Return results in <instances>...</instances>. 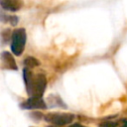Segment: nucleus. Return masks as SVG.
<instances>
[{
  "instance_id": "obj_3",
  "label": "nucleus",
  "mask_w": 127,
  "mask_h": 127,
  "mask_svg": "<svg viewBox=\"0 0 127 127\" xmlns=\"http://www.w3.org/2000/svg\"><path fill=\"white\" fill-rule=\"evenodd\" d=\"M73 114L70 113H49L45 116L46 121L57 126H64L69 124L73 120Z\"/></svg>"
},
{
  "instance_id": "obj_8",
  "label": "nucleus",
  "mask_w": 127,
  "mask_h": 127,
  "mask_svg": "<svg viewBox=\"0 0 127 127\" xmlns=\"http://www.w3.org/2000/svg\"><path fill=\"white\" fill-rule=\"evenodd\" d=\"M24 64L27 67H35V66H38L40 64V62L37 59L33 58V57H28L24 61Z\"/></svg>"
},
{
  "instance_id": "obj_9",
  "label": "nucleus",
  "mask_w": 127,
  "mask_h": 127,
  "mask_svg": "<svg viewBox=\"0 0 127 127\" xmlns=\"http://www.w3.org/2000/svg\"><path fill=\"white\" fill-rule=\"evenodd\" d=\"M99 126H100V127H116V126H117V123L111 122V121H105V122L101 123Z\"/></svg>"
},
{
  "instance_id": "obj_6",
  "label": "nucleus",
  "mask_w": 127,
  "mask_h": 127,
  "mask_svg": "<svg viewBox=\"0 0 127 127\" xmlns=\"http://www.w3.org/2000/svg\"><path fill=\"white\" fill-rule=\"evenodd\" d=\"M1 61L4 65V67L9 69H17V65L15 64L13 56L8 52H3L1 54Z\"/></svg>"
},
{
  "instance_id": "obj_2",
  "label": "nucleus",
  "mask_w": 127,
  "mask_h": 127,
  "mask_svg": "<svg viewBox=\"0 0 127 127\" xmlns=\"http://www.w3.org/2000/svg\"><path fill=\"white\" fill-rule=\"evenodd\" d=\"M26 31L24 28H18L14 30L11 34V51L12 53L19 57L22 55L26 45Z\"/></svg>"
},
{
  "instance_id": "obj_7",
  "label": "nucleus",
  "mask_w": 127,
  "mask_h": 127,
  "mask_svg": "<svg viewBox=\"0 0 127 127\" xmlns=\"http://www.w3.org/2000/svg\"><path fill=\"white\" fill-rule=\"evenodd\" d=\"M0 20L3 22H9L11 25L15 26L18 23V17L16 16H11V15H6V14H1Z\"/></svg>"
},
{
  "instance_id": "obj_10",
  "label": "nucleus",
  "mask_w": 127,
  "mask_h": 127,
  "mask_svg": "<svg viewBox=\"0 0 127 127\" xmlns=\"http://www.w3.org/2000/svg\"><path fill=\"white\" fill-rule=\"evenodd\" d=\"M69 127H85V126H83V125H81V124H79V123H74V124L70 125Z\"/></svg>"
},
{
  "instance_id": "obj_5",
  "label": "nucleus",
  "mask_w": 127,
  "mask_h": 127,
  "mask_svg": "<svg viewBox=\"0 0 127 127\" xmlns=\"http://www.w3.org/2000/svg\"><path fill=\"white\" fill-rule=\"evenodd\" d=\"M0 6L9 12H17L23 7L22 0H0Z\"/></svg>"
},
{
  "instance_id": "obj_4",
  "label": "nucleus",
  "mask_w": 127,
  "mask_h": 127,
  "mask_svg": "<svg viewBox=\"0 0 127 127\" xmlns=\"http://www.w3.org/2000/svg\"><path fill=\"white\" fill-rule=\"evenodd\" d=\"M21 107L24 109H29V110H31V109H46L47 105L42 97L31 96L30 98H28L26 101H24L21 104Z\"/></svg>"
},
{
  "instance_id": "obj_1",
  "label": "nucleus",
  "mask_w": 127,
  "mask_h": 127,
  "mask_svg": "<svg viewBox=\"0 0 127 127\" xmlns=\"http://www.w3.org/2000/svg\"><path fill=\"white\" fill-rule=\"evenodd\" d=\"M23 77L26 85V90L30 96H37L42 97L43 93L45 92L47 79L46 76L42 73L33 75L28 67L24 68L23 70Z\"/></svg>"
}]
</instances>
